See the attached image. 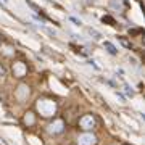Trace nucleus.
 Masks as SVG:
<instances>
[{
  "mask_svg": "<svg viewBox=\"0 0 145 145\" xmlns=\"http://www.w3.org/2000/svg\"><path fill=\"white\" fill-rule=\"evenodd\" d=\"M105 45H106V48L110 50V53H116V48H114V47L110 44V42H105Z\"/></svg>",
  "mask_w": 145,
  "mask_h": 145,
  "instance_id": "obj_1",
  "label": "nucleus"
},
{
  "mask_svg": "<svg viewBox=\"0 0 145 145\" xmlns=\"http://www.w3.org/2000/svg\"><path fill=\"white\" fill-rule=\"evenodd\" d=\"M5 74H7V68L0 63V76H5Z\"/></svg>",
  "mask_w": 145,
  "mask_h": 145,
  "instance_id": "obj_2",
  "label": "nucleus"
}]
</instances>
